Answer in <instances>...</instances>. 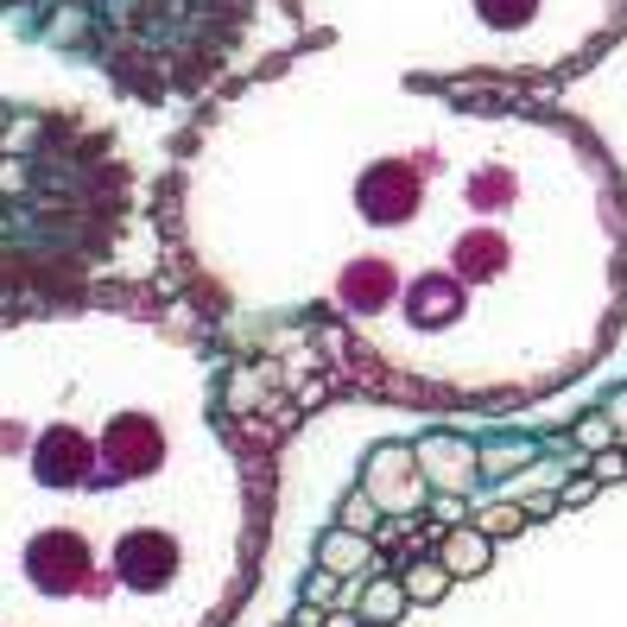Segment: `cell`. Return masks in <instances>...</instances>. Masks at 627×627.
Instances as JSON below:
<instances>
[{"mask_svg":"<svg viewBox=\"0 0 627 627\" xmlns=\"http://www.w3.org/2000/svg\"><path fill=\"white\" fill-rule=\"evenodd\" d=\"M602 412H609V425H615V431H627V387H615V393L602 400Z\"/></svg>","mask_w":627,"mask_h":627,"instance_id":"obj_12","label":"cell"},{"mask_svg":"<svg viewBox=\"0 0 627 627\" xmlns=\"http://www.w3.org/2000/svg\"><path fill=\"white\" fill-rule=\"evenodd\" d=\"M532 450H539V443L507 438V443H488V450H476V456H481V469H488V476H507V469H526V463H532Z\"/></svg>","mask_w":627,"mask_h":627,"instance_id":"obj_6","label":"cell"},{"mask_svg":"<svg viewBox=\"0 0 627 627\" xmlns=\"http://www.w3.org/2000/svg\"><path fill=\"white\" fill-rule=\"evenodd\" d=\"M519 526H526V507H519V501H494V507H481L476 514L481 539H501V532H519Z\"/></svg>","mask_w":627,"mask_h":627,"instance_id":"obj_7","label":"cell"},{"mask_svg":"<svg viewBox=\"0 0 627 627\" xmlns=\"http://www.w3.org/2000/svg\"><path fill=\"white\" fill-rule=\"evenodd\" d=\"M595 488H602V481H595V476H570V481H564V488H557V507H584V501H590Z\"/></svg>","mask_w":627,"mask_h":627,"instance_id":"obj_11","label":"cell"},{"mask_svg":"<svg viewBox=\"0 0 627 627\" xmlns=\"http://www.w3.org/2000/svg\"><path fill=\"white\" fill-rule=\"evenodd\" d=\"M400 609H406L400 577H374L368 590H362V622H400Z\"/></svg>","mask_w":627,"mask_h":627,"instance_id":"obj_5","label":"cell"},{"mask_svg":"<svg viewBox=\"0 0 627 627\" xmlns=\"http://www.w3.org/2000/svg\"><path fill=\"white\" fill-rule=\"evenodd\" d=\"M590 476L595 481H622L627 476V450H615V443H609V450H595V456H590Z\"/></svg>","mask_w":627,"mask_h":627,"instance_id":"obj_9","label":"cell"},{"mask_svg":"<svg viewBox=\"0 0 627 627\" xmlns=\"http://www.w3.org/2000/svg\"><path fill=\"white\" fill-rule=\"evenodd\" d=\"M374 519H380V507H374L368 494H355V501L342 507V526H349V532H368L374 539Z\"/></svg>","mask_w":627,"mask_h":627,"instance_id":"obj_10","label":"cell"},{"mask_svg":"<svg viewBox=\"0 0 627 627\" xmlns=\"http://www.w3.org/2000/svg\"><path fill=\"white\" fill-rule=\"evenodd\" d=\"M374 557H380L374 539L368 532H349V526H336V532L317 539V570H330V577H362Z\"/></svg>","mask_w":627,"mask_h":627,"instance_id":"obj_2","label":"cell"},{"mask_svg":"<svg viewBox=\"0 0 627 627\" xmlns=\"http://www.w3.org/2000/svg\"><path fill=\"white\" fill-rule=\"evenodd\" d=\"M488 546H494V539H481L476 526H450L438 539V564L450 577H476L481 564H488Z\"/></svg>","mask_w":627,"mask_h":627,"instance_id":"obj_3","label":"cell"},{"mask_svg":"<svg viewBox=\"0 0 627 627\" xmlns=\"http://www.w3.org/2000/svg\"><path fill=\"white\" fill-rule=\"evenodd\" d=\"M418 469H425V481L431 488H469L481 469V456H476V443H463V438H425L418 443Z\"/></svg>","mask_w":627,"mask_h":627,"instance_id":"obj_1","label":"cell"},{"mask_svg":"<svg viewBox=\"0 0 627 627\" xmlns=\"http://www.w3.org/2000/svg\"><path fill=\"white\" fill-rule=\"evenodd\" d=\"M324 627H362V615H330Z\"/></svg>","mask_w":627,"mask_h":627,"instance_id":"obj_13","label":"cell"},{"mask_svg":"<svg viewBox=\"0 0 627 627\" xmlns=\"http://www.w3.org/2000/svg\"><path fill=\"white\" fill-rule=\"evenodd\" d=\"M609 438H615V425H609V412L595 406V412H584V418H577V450H584V456H595V450H609Z\"/></svg>","mask_w":627,"mask_h":627,"instance_id":"obj_8","label":"cell"},{"mask_svg":"<svg viewBox=\"0 0 627 627\" xmlns=\"http://www.w3.org/2000/svg\"><path fill=\"white\" fill-rule=\"evenodd\" d=\"M400 590H406V602H438V595L450 590V570H443L438 557H418V564H406Z\"/></svg>","mask_w":627,"mask_h":627,"instance_id":"obj_4","label":"cell"}]
</instances>
